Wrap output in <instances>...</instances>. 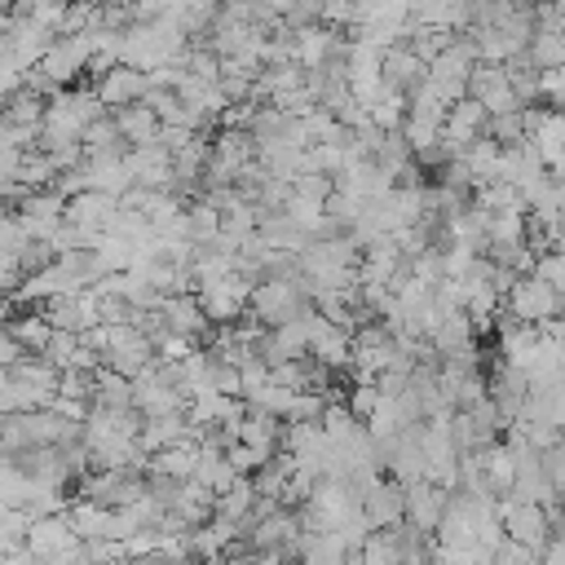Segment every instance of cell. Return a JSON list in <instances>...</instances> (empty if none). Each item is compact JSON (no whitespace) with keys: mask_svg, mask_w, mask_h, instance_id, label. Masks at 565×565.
Here are the masks:
<instances>
[{"mask_svg":"<svg viewBox=\"0 0 565 565\" xmlns=\"http://www.w3.org/2000/svg\"><path fill=\"white\" fill-rule=\"evenodd\" d=\"M362 512H366L371 530H393V525H402V521H406V486L384 472V477L362 494Z\"/></svg>","mask_w":565,"mask_h":565,"instance_id":"obj_5","label":"cell"},{"mask_svg":"<svg viewBox=\"0 0 565 565\" xmlns=\"http://www.w3.org/2000/svg\"><path fill=\"white\" fill-rule=\"evenodd\" d=\"M66 221L88 230V234H110L115 221H119V199L106 194V190H84L66 203Z\"/></svg>","mask_w":565,"mask_h":565,"instance_id":"obj_6","label":"cell"},{"mask_svg":"<svg viewBox=\"0 0 565 565\" xmlns=\"http://www.w3.org/2000/svg\"><path fill=\"white\" fill-rule=\"evenodd\" d=\"M358 552H362L366 565H406V547H402L397 525L393 530H371V539Z\"/></svg>","mask_w":565,"mask_h":565,"instance_id":"obj_10","label":"cell"},{"mask_svg":"<svg viewBox=\"0 0 565 565\" xmlns=\"http://www.w3.org/2000/svg\"><path fill=\"white\" fill-rule=\"evenodd\" d=\"M481 565H499V556H490V561H481Z\"/></svg>","mask_w":565,"mask_h":565,"instance_id":"obj_14","label":"cell"},{"mask_svg":"<svg viewBox=\"0 0 565 565\" xmlns=\"http://www.w3.org/2000/svg\"><path fill=\"white\" fill-rule=\"evenodd\" d=\"M115 119H119V132H124V141H128V146H154V141L163 137V119H159L146 102L115 110Z\"/></svg>","mask_w":565,"mask_h":565,"instance_id":"obj_8","label":"cell"},{"mask_svg":"<svg viewBox=\"0 0 565 565\" xmlns=\"http://www.w3.org/2000/svg\"><path fill=\"white\" fill-rule=\"evenodd\" d=\"M75 490L97 508H128L146 499V468H93Z\"/></svg>","mask_w":565,"mask_h":565,"instance_id":"obj_1","label":"cell"},{"mask_svg":"<svg viewBox=\"0 0 565 565\" xmlns=\"http://www.w3.org/2000/svg\"><path fill=\"white\" fill-rule=\"evenodd\" d=\"M539 102H547L552 110H565V66L543 71V79H539Z\"/></svg>","mask_w":565,"mask_h":565,"instance_id":"obj_12","label":"cell"},{"mask_svg":"<svg viewBox=\"0 0 565 565\" xmlns=\"http://www.w3.org/2000/svg\"><path fill=\"white\" fill-rule=\"evenodd\" d=\"M199 441L190 437V441H177V446H168V450H159V455H150V472H168V477H177V481H194V472H199Z\"/></svg>","mask_w":565,"mask_h":565,"instance_id":"obj_9","label":"cell"},{"mask_svg":"<svg viewBox=\"0 0 565 565\" xmlns=\"http://www.w3.org/2000/svg\"><path fill=\"white\" fill-rule=\"evenodd\" d=\"M446 503H450V490L437 486V481H415V486H406V521H411L415 530L433 534V539H437V525H441V516H446Z\"/></svg>","mask_w":565,"mask_h":565,"instance_id":"obj_7","label":"cell"},{"mask_svg":"<svg viewBox=\"0 0 565 565\" xmlns=\"http://www.w3.org/2000/svg\"><path fill=\"white\" fill-rule=\"evenodd\" d=\"M146 93H150V75H146L141 66H128V62L110 66V71L97 79V97H102V106H106L110 115L124 110V106L146 102Z\"/></svg>","mask_w":565,"mask_h":565,"instance_id":"obj_4","label":"cell"},{"mask_svg":"<svg viewBox=\"0 0 565 565\" xmlns=\"http://www.w3.org/2000/svg\"><path fill=\"white\" fill-rule=\"evenodd\" d=\"M26 539H31V516L18 512V508H4V516H0V543H4V552L26 547Z\"/></svg>","mask_w":565,"mask_h":565,"instance_id":"obj_11","label":"cell"},{"mask_svg":"<svg viewBox=\"0 0 565 565\" xmlns=\"http://www.w3.org/2000/svg\"><path fill=\"white\" fill-rule=\"evenodd\" d=\"M26 547H31V556H35L40 565H66V561L84 547V539H79L71 512H57V516H40V521H31V539H26Z\"/></svg>","mask_w":565,"mask_h":565,"instance_id":"obj_2","label":"cell"},{"mask_svg":"<svg viewBox=\"0 0 565 565\" xmlns=\"http://www.w3.org/2000/svg\"><path fill=\"white\" fill-rule=\"evenodd\" d=\"M344 565H366V561H362V552H353V556H349Z\"/></svg>","mask_w":565,"mask_h":565,"instance_id":"obj_13","label":"cell"},{"mask_svg":"<svg viewBox=\"0 0 565 565\" xmlns=\"http://www.w3.org/2000/svg\"><path fill=\"white\" fill-rule=\"evenodd\" d=\"M499 521H503V534L530 552H543L552 543V516L543 503H521V499H503L499 503Z\"/></svg>","mask_w":565,"mask_h":565,"instance_id":"obj_3","label":"cell"}]
</instances>
